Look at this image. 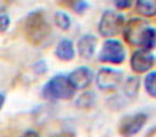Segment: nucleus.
<instances>
[{
	"instance_id": "1",
	"label": "nucleus",
	"mask_w": 156,
	"mask_h": 137,
	"mask_svg": "<svg viewBox=\"0 0 156 137\" xmlns=\"http://www.w3.org/2000/svg\"><path fill=\"white\" fill-rule=\"evenodd\" d=\"M74 93V87L65 75H56L51 78L43 87V96L46 99H69Z\"/></svg>"
},
{
	"instance_id": "2",
	"label": "nucleus",
	"mask_w": 156,
	"mask_h": 137,
	"mask_svg": "<svg viewBox=\"0 0 156 137\" xmlns=\"http://www.w3.org/2000/svg\"><path fill=\"white\" fill-rule=\"evenodd\" d=\"M24 33L30 42L40 44L50 33V25L48 24L41 12H32L28 15L24 22Z\"/></svg>"
},
{
	"instance_id": "3",
	"label": "nucleus",
	"mask_w": 156,
	"mask_h": 137,
	"mask_svg": "<svg viewBox=\"0 0 156 137\" xmlns=\"http://www.w3.org/2000/svg\"><path fill=\"white\" fill-rule=\"evenodd\" d=\"M126 58V50L121 41L108 39L104 42L100 52L99 61L110 64H121Z\"/></svg>"
},
{
	"instance_id": "4",
	"label": "nucleus",
	"mask_w": 156,
	"mask_h": 137,
	"mask_svg": "<svg viewBox=\"0 0 156 137\" xmlns=\"http://www.w3.org/2000/svg\"><path fill=\"white\" fill-rule=\"evenodd\" d=\"M123 24L124 18L122 15L115 11H106L101 16L99 23V32L104 36H113L122 29Z\"/></svg>"
},
{
	"instance_id": "5",
	"label": "nucleus",
	"mask_w": 156,
	"mask_h": 137,
	"mask_svg": "<svg viewBox=\"0 0 156 137\" xmlns=\"http://www.w3.org/2000/svg\"><path fill=\"white\" fill-rule=\"evenodd\" d=\"M123 79V74L121 70L113 68H101L96 75V84L102 91H112L117 89Z\"/></svg>"
},
{
	"instance_id": "6",
	"label": "nucleus",
	"mask_w": 156,
	"mask_h": 137,
	"mask_svg": "<svg viewBox=\"0 0 156 137\" xmlns=\"http://www.w3.org/2000/svg\"><path fill=\"white\" fill-rule=\"evenodd\" d=\"M146 120H147V116L144 113H138V114L126 116L121 121L118 131L123 137H132L144 127Z\"/></svg>"
},
{
	"instance_id": "7",
	"label": "nucleus",
	"mask_w": 156,
	"mask_h": 137,
	"mask_svg": "<svg viewBox=\"0 0 156 137\" xmlns=\"http://www.w3.org/2000/svg\"><path fill=\"white\" fill-rule=\"evenodd\" d=\"M154 62L155 58L150 51L139 48L134 51L130 57V68L135 73H145L152 68Z\"/></svg>"
},
{
	"instance_id": "8",
	"label": "nucleus",
	"mask_w": 156,
	"mask_h": 137,
	"mask_svg": "<svg viewBox=\"0 0 156 137\" xmlns=\"http://www.w3.org/2000/svg\"><path fill=\"white\" fill-rule=\"evenodd\" d=\"M93 72L90 68L88 67H79L77 69H74L72 73H69V75L67 76L69 82L72 84V86L74 87V90H84L87 89L91 80H93Z\"/></svg>"
},
{
	"instance_id": "9",
	"label": "nucleus",
	"mask_w": 156,
	"mask_h": 137,
	"mask_svg": "<svg viewBox=\"0 0 156 137\" xmlns=\"http://www.w3.org/2000/svg\"><path fill=\"white\" fill-rule=\"evenodd\" d=\"M147 27L146 22L143 19H132L128 22L127 27H126V33H124V38L126 40L132 44V45H136L138 44V39L141 34V32Z\"/></svg>"
},
{
	"instance_id": "10",
	"label": "nucleus",
	"mask_w": 156,
	"mask_h": 137,
	"mask_svg": "<svg viewBox=\"0 0 156 137\" xmlns=\"http://www.w3.org/2000/svg\"><path fill=\"white\" fill-rule=\"evenodd\" d=\"M95 48H96V38L91 34L83 35L77 42V50L82 58L85 59L91 58L93 55L95 53Z\"/></svg>"
},
{
	"instance_id": "11",
	"label": "nucleus",
	"mask_w": 156,
	"mask_h": 137,
	"mask_svg": "<svg viewBox=\"0 0 156 137\" xmlns=\"http://www.w3.org/2000/svg\"><path fill=\"white\" fill-rule=\"evenodd\" d=\"M136 45L141 50H146V51H150L151 48H154L156 46V29H154V28L147 25L141 32Z\"/></svg>"
},
{
	"instance_id": "12",
	"label": "nucleus",
	"mask_w": 156,
	"mask_h": 137,
	"mask_svg": "<svg viewBox=\"0 0 156 137\" xmlns=\"http://www.w3.org/2000/svg\"><path fill=\"white\" fill-rule=\"evenodd\" d=\"M55 55L58 59L61 61H72L74 58L76 51H74V46L73 42L71 40H62L61 42H58V45L56 46L55 50Z\"/></svg>"
},
{
	"instance_id": "13",
	"label": "nucleus",
	"mask_w": 156,
	"mask_h": 137,
	"mask_svg": "<svg viewBox=\"0 0 156 137\" xmlns=\"http://www.w3.org/2000/svg\"><path fill=\"white\" fill-rule=\"evenodd\" d=\"M135 10L144 17H152L156 15V0H136Z\"/></svg>"
},
{
	"instance_id": "14",
	"label": "nucleus",
	"mask_w": 156,
	"mask_h": 137,
	"mask_svg": "<svg viewBox=\"0 0 156 137\" xmlns=\"http://www.w3.org/2000/svg\"><path fill=\"white\" fill-rule=\"evenodd\" d=\"M144 86L145 91L151 97H156V72H151L145 76Z\"/></svg>"
},
{
	"instance_id": "15",
	"label": "nucleus",
	"mask_w": 156,
	"mask_h": 137,
	"mask_svg": "<svg viewBox=\"0 0 156 137\" xmlns=\"http://www.w3.org/2000/svg\"><path fill=\"white\" fill-rule=\"evenodd\" d=\"M54 19H55L56 25L58 28L63 29V30H66V29H68L71 27V18H69V16L67 13L62 12V11L56 12L55 16H54Z\"/></svg>"
},
{
	"instance_id": "16",
	"label": "nucleus",
	"mask_w": 156,
	"mask_h": 137,
	"mask_svg": "<svg viewBox=\"0 0 156 137\" xmlns=\"http://www.w3.org/2000/svg\"><path fill=\"white\" fill-rule=\"evenodd\" d=\"M138 89H139V79L136 76H130L124 84V92L130 97H134L138 93Z\"/></svg>"
},
{
	"instance_id": "17",
	"label": "nucleus",
	"mask_w": 156,
	"mask_h": 137,
	"mask_svg": "<svg viewBox=\"0 0 156 137\" xmlns=\"http://www.w3.org/2000/svg\"><path fill=\"white\" fill-rule=\"evenodd\" d=\"M10 25V17L6 13H0V33L5 32Z\"/></svg>"
},
{
	"instance_id": "18",
	"label": "nucleus",
	"mask_w": 156,
	"mask_h": 137,
	"mask_svg": "<svg viewBox=\"0 0 156 137\" xmlns=\"http://www.w3.org/2000/svg\"><path fill=\"white\" fill-rule=\"evenodd\" d=\"M113 2H115V5H116L117 8L126 10V8H129L133 5L134 0H113Z\"/></svg>"
},
{
	"instance_id": "19",
	"label": "nucleus",
	"mask_w": 156,
	"mask_h": 137,
	"mask_svg": "<svg viewBox=\"0 0 156 137\" xmlns=\"http://www.w3.org/2000/svg\"><path fill=\"white\" fill-rule=\"evenodd\" d=\"M21 137H40L35 131H32V130H29V131H26Z\"/></svg>"
},
{
	"instance_id": "20",
	"label": "nucleus",
	"mask_w": 156,
	"mask_h": 137,
	"mask_svg": "<svg viewBox=\"0 0 156 137\" xmlns=\"http://www.w3.org/2000/svg\"><path fill=\"white\" fill-rule=\"evenodd\" d=\"M60 4H63V5H76L78 2V0H57Z\"/></svg>"
},
{
	"instance_id": "21",
	"label": "nucleus",
	"mask_w": 156,
	"mask_h": 137,
	"mask_svg": "<svg viewBox=\"0 0 156 137\" xmlns=\"http://www.w3.org/2000/svg\"><path fill=\"white\" fill-rule=\"evenodd\" d=\"M4 103H5V96H4L2 93H0V109L2 108Z\"/></svg>"
}]
</instances>
